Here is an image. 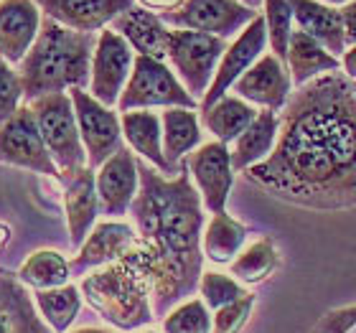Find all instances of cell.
Instances as JSON below:
<instances>
[{"instance_id": "6da1fadb", "label": "cell", "mask_w": 356, "mask_h": 333, "mask_svg": "<svg viewBox=\"0 0 356 333\" xmlns=\"http://www.w3.org/2000/svg\"><path fill=\"white\" fill-rule=\"evenodd\" d=\"M245 176L298 206H356V92L349 76L331 72L298 87L280 112L273 156Z\"/></svg>"}, {"instance_id": "7a4b0ae2", "label": "cell", "mask_w": 356, "mask_h": 333, "mask_svg": "<svg viewBox=\"0 0 356 333\" xmlns=\"http://www.w3.org/2000/svg\"><path fill=\"white\" fill-rule=\"evenodd\" d=\"M140 191L130 214L138 245L127 262L145 275L153 293V313L165 318L178 303L199 290L204 275V204L188 168L181 163L176 176H163L145 161H138Z\"/></svg>"}, {"instance_id": "3957f363", "label": "cell", "mask_w": 356, "mask_h": 333, "mask_svg": "<svg viewBox=\"0 0 356 333\" xmlns=\"http://www.w3.org/2000/svg\"><path fill=\"white\" fill-rule=\"evenodd\" d=\"M95 46L97 33H79L44 18L36 44L18 64L23 99L31 104L38 97L67 89H89Z\"/></svg>"}, {"instance_id": "277c9868", "label": "cell", "mask_w": 356, "mask_h": 333, "mask_svg": "<svg viewBox=\"0 0 356 333\" xmlns=\"http://www.w3.org/2000/svg\"><path fill=\"white\" fill-rule=\"evenodd\" d=\"M79 290L89 308L120 331H135L156 318L150 282L127 259L84 275Z\"/></svg>"}, {"instance_id": "5b68a950", "label": "cell", "mask_w": 356, "mask_h": 333, "mask_svg": "<svg viewBox=\"0 0 356 333\" xmlns=\"http://www.w3.org/2000/svg\"><path fill=\"white\" fill-rule=\"evenodd\" d=\"M31 110L36 115L38 130L44 135V143L51 153L54 163L61 173L79 170L87 165V150H84L79 125H76L74 102L69 92L38 97L31 102Z\"/></svg>"}, {"instance_id": "8992f818", "label": "cell", "mask_w": 356, "mask_h": 333, "mask_svg": "<svg viewBox=\"0 0 356 333\" xmlns=\"http://www.w3.org/2000/svg\"><path fill=\"white\" fill-rule=\"evenodd\" d=\"M153 107H186L196 110L199 102L193 99L186 87L178 82L176 72L168 67V61H158L150 56H135L133 74L127 79L125 92L120 95L118 110L133 112V110H153Z\"/></svg>"}, {"instance_id": "52a82bcc", "label": "cell", "mask_w": 356, "mask_h": 333, "mask_svg": "<svg viewBox=\"0 0 356 333\" xmlns=\"http://www.w3.org/2000/svg\"><path fill=\"white\" fill-rule=\"evenodd\" d=\"M227 41L199 31L173 29L171 44H168V64L176 72L178 82L184 84L186 92L201 104L204 95L211 87V79L216 74V67L227 51Z\"/></svg>"}, {"instance_id": "ba28073f", "label": "cell", "mask_w": 356, "mask_h": 333, "mask_svg": "<svg viewBox=\"0 0 356 333\" xmlns=\"http://www.w3.org/2000/svg\"><path fill=\"white\" fill-rule=\"evenodd\" d=\"M257 10L239 0H186L184 6L163 13V23L168 29L199 31L216 38H237L250 23L257 18Z\"/></svg>"}, {"instance_id": "9c48e42d", "label": "cell", "mask_w": 356, "mask_h": 333, "mask_svg": "<svg viewBox=\"0 0 356 333\" xmlns=\"http://www.w3.org/2000/svg\"><path fill=\"white\" fill-rule=\"evenodd\" d=\"M0 163L33 170L49 178L61 176V170L56 168L51 153L46 148L31 104H23L13 117L0 125Z\"/></svg>"}, {"instance_id": "30bf717a", "label": "cell", "mask_w": 356, "mask_h": 333, "mask_svg": "<svg viewBox=\"0 0 356 333\" xmlns=\"http://www.w3.org/2000/svg\"><path fill=\"white\" fill-rule=\"evenodd\" d=\"M69 97L74 102L76 125H79V135L87 150V165L97 170L122 148L125 138H122L120 115L112 107L97 102L87 89H69Z\"/></svg>"}, {"instance_id": "8fae6325", "label": "cell", "mask_w": 356, "mask_h": 333, "mask_svg": "<svg viewBox=\"0 0 356 333\" xmlns=\"http://www.w3.org/2000/svg\"><path fill=\"white\" fill-rule=\"evenodd\" d=\"M133 46L120 36L115 29H104L97 33L95 56H92V76H89V95L104 107H118L120 95L125 92L127 79L135 67Z\"/></svg>"}, {"instance_id": "7c38bea8", "label": "cell", "mask_w": 356, "mask_h": 333, "mask_svg": "<svg viewBox=\"0 0 356 333\" xmlns=\"http://www.w3.org/2000/svg\"><path fill=\"white\" fill-rule=\"evenodd\" d=\"M193 186L201 196V204L211 214H222L229 201L234 186V168H232V150L219 140L201 143L184 161Z\"/></svg>"}, {"instance_id": "4fadbf2b", "label": "cell", "mask_w": 356, "mask_h": 333, "mask_svg": "<svg viewBox=\"0 0 356 333\" xmlns=\"http://www.w3.org/2000/svg\"><path fill=\"white\" fill-rule=\"evenodd\" d=\"M267 26H265V15H257L250 26H247L242 33H239L224 51L219 67H216V74L211 79V87L201 99V112L209 110L214 102H219L224 95H229V89H234V84L239 82V76L245 74L247 69L254 67L260 56L267 49Z\"/></svg>"}, {"instance_id": "5bb4252c", "label": "cell", "mask_w": 356, "mask_h": 333, "mask_svg": "<svg viewBox=\"0 0 356 333\" xmlns=\"http://www.w3.org/2000/svg\"><path fill=\"white\" fill-rule=\"evenodd\" d=\"M232 92L260 110L282 112V107L288 104L290 95H293L288 64L277 59L273 51H265L254 67H250L239 76V82L234 84Z\"/></svg>"}, {"instance_id": "9a60e30c", "label": "cell", "mask_w": 356, "mask_h": 333, "mask_svg": "<svg viewBox=\"0 0 356 333\" xmlns=\"http://www.w3.org/2000/svg\"><path fill=\"white\" fill-rule=\"evenodd\" d=\"M95 176L99 211L110 219L125 216L140 191V170H138V158L133 156V150L122 145L107 163L95 170Z\"/></svg>"}, {"instance_id": "2e32d148", "label": "cell", "mask_w": 356, "mask_h": 333, "mask_svg": "<svg viewBox=\"0 0 356 333\" xmlns=\"http://www.w3.org/2000/svg\"><path fill=\"white\" fill-rule=\"evenodd\" d=\"M64 186V214H67L69 245L79 252L87 242L89 232L95 229L97 214H99V196H97V176L95 170L84 165L79 170H69L59 176Z\"/></svg>"}, {"instance_id": "e0dca14e", "label": "cell", "mask_w": 356, "mask_h": 333, "mask_svg": "<svg viewBox=\"0 0 356 333\" xmlns=\"http://www.w3.org/2000/svg\"><path fill=\"white\" fill-rule=\"evenodd\" d=\"M138 245V232L133 224L118 222H97L95 229L89 232L87 242L79 247L76 257L69 262L72 273L84 275L89 270H102L107 265H115L120 259H125Z\"/></svg>"}, {"instance_id": "ac0fdd59", "label": "cell", "mask_w": 356, "mask_h": 333, "mask_svg": "<svg viewBox=\"0 0 356 333\" xmlns=\"http://www.w3.org/2000/svg\"><path fill=\"white\" fill-rule=\"evenodd\" d=\"M44 18H51L64 29L79 33L104 31L115 18L130 10L135 0H33Z\"/></svg>"}, {"instance_id": "d6986e66", "label": "cell", "mask_w": 356, "mask_h": 333, "mask_svg": "<svg viewBox=\"0 0 356 333\" xmlns=\"http://www.w3.org/2000/svg\"><path fill=\"white\" fill-rule=\"evenodd\" d=\"M41 8L33 0H0V56L21 64L41 31Z\"/></svg>"}, {"instance_id": "ffe728a7", "label": "cell", "mask_w": 356, "mask_h": 333, "mask_svg": "<svg viewBox=\"0 0 356 333\" xmlns=\"http://www.w3.org/2000/svg\"><path fill=\"white\" fill-rule=\"evenodd\" d=\"M112 29L133 46V51L138 56L168 61V44H171L173 29H168L158 13H150L145 8L133 6L120 18H115Z\"/></svg>"}, {"instance_id": "44dd1931", "label": "cell", "mask_w": 356, "mask_h": 333, "mask_svg": "<svg viewBox=\"0 0 356 333\" xmlns=\"http://www.w3.org/2000/svg\"><path fill=\"white\" fill-rule=\"evenodd\" d=\"M0 333H54L18 275L0 270Z\"/></svg>"}, {"instance_id": "7402d4cb", "label": "cell", "mask_w": 356, "mask_h": 333, "mask_svg": "<svg viewBox=\"0 0 356 333\" xmlns=\"http://www.w3.org/2000/svg\"><path fill=\"white\" fill-rule=\"evenodd\" d=\"M120 122H122V138H125V143L130 145L133 153H138L145 163L158 168L163 176H176L163 153V122H161V115L150 110H133L122 112Z\"/></svg>"}, {"instance_id": "603a6c76", "label": "cell", "mask_w": 356, "mask_h": 333, "mask_svg": "<svg viewBox=\"0 0 356 333\" xmlns=\"http://www.w3.org/2000/svg\"><path fill=\"white\" fill-rule=\"evenodd\" d=\"M293 15H296L298 31L316 38L321 46H326L328 51L341 59L346 46V31H343L341 10L321 3V0H290Z\"/></svg>"}, {"instance_id": "cb8c5ba5", "label": "cell", "mask_w": 356, "mask_h": 333, "mask_svg": "<svg viewBox=\"0 0 356 333\" xmlns=\"http://www.w3.org/2000/svg\"><path fill=\"white\" fill-rule=\"evenodd\" d=\"M277 135H280V112L260 110L257 117L245 133L234 140L232 148V168L234 173H245L247 168L262 163L273 156L275 145H277Z\"/></svg>"}, {"instance_id": "d4e9b609", "label": "cell", "mask_w": 356, "mask_h": 333, "mask_svg": "<svg viewBox=\"0 0 356 333\" xmlns=\"http://www.w3.org/2000/svg\"><path fill=\"white\" fill-rule=\"evenodd\" d=\"M285 64H288L290 79H293L296 89L313 82V79H318V76L341 69V59L339 56H334L326 46H321L316 38H311L308 33L298 29L293 33V38H290L288 61Z\"/></svg>"}, {"instance_id": "484cf974", "label": "cell", "mask_w": 356, "mask_h": 333, "mask_svg": "<svg viewBox=\"0 0 356 333\" xmlns=\"http://www.w3.org/2000/svg\"><path fill=\"white\" fill-rule=\"evenodd\" d=\"M163 122V153L173 173L181 170V161L201 145V120L193 110L171 107L161 115Z\"/></svg>"}, {"instance_id": "4316f807", "label": "cell", "mask_w": 356, "mask_h": 333, "mask_svg": "<svg viewBox=\"0 0 356 333\" xmlns=\"http://www.w3.org/2000/svg\"><path fill=\"white\" fill-rule=\"evenodd\" d=\"M257 117L254 104L245 102L237 95H224L219 102H214L209 110L201 112V125L214 135V140L229 145L252 125Z\"/></svg>"}, {"instance_id": "83f0119b", "label": "cell", "mask_w": 356, "mask_h": 333, "mask_svg": "<svg viewBox=\"0 0 356 333\" xmlns=\"http://www.w3.org/2000/svg\"><path fill=\"white\" fill-rule=\"evenodd\" d=\"M245 224H239L227 211H222V214H211L209 224L204 227L201 250H204V257L211 259L214 265H232L239 257V252L245 250Z\"/></svg>"}, {"instance_id": "f1b7e54d", "label": "cell", "mask_w": 356, "mask_h": 333, "mask_svg": "<svg viewBox=\"0 0 356 333\" xmlns=\"http://www.w3.org/2000/svg\"><path fill=\"white\" fill-rule=\"evenodd\" d=\"M82 290L76 285H64L54 290H38L33 295V303L38 308V316L46 320V326L54 333H67L72 323L82 311Z\"/></svg>"}, {"instance_id": "f546056e", "label": "cell", "mask_w": 356, "mask_h": 333, "mask_svg": "<svg viewBox=\"0 0 356 333\" xmlns=\"http://www.w3.org/2000/svg\"><path fill=\"white\" fill-rule=\"evenodd\" d=\"M69 277H72V265L56 250H36L18 270V280L36 293L64 288L69 285Z\"/></svg>"}, {"instance_id": "4dcf8cb0", "label": "cell", "mask_w": 356, "mask_h": 333, "mask_svg": "<svg viewBox=\"0 0 356 333\" xmlns=\"http://www.w3.org/2000/svg\"><path fill=\"white\" fill-rule=\"evenodd\" d=\"M275 267H277V250L270 239L262 237L239 252V257L232 262L229 270L234 280L247 282V285H260L273 275Z\"/></svg>"}, {"instance_id": "1f68e13d", "label": "cell", "mask_w": 356, "mask_h": 333, "mask_svg": "<svg viewBox=\"0 0 356 333\" xmlns=\"http://www.w3.org/2000/svg\"><path fill=\"white\" fill-rule=\"evenodd\" d=\"M265 8V26H267V41H270V49L277 59L288 61V46L290 38L296 33V15H293V6L290 0H265L262 3Z\"/></svg>"}, {"instance_id": "d6a6232c", "label": "cell", "mask_w": 356, "mask_h": 333, "mask_svg": "<svg viewBox=\"0 0 356 333\" xmlns=\"http://www.w3.org/2000/svg\"><path fill=\"white\" fill-rule=\"evenodd\" d=\"M214 318L201 298H188L178 303L163 318V333H211Z\"/></svg>"}, {"instance_id": "836d02e7", "label": "cell", "mask_w": 356, "mask_h": 333, "mask_svg": "<svg viewBox=\"0 0 356 333\" xmlns=\"http://www.w3.org/2000/svg\"><path fill=\"white\" fill-rule=\"evenodd\" d=\"M199 295L207 303L209 311H222L224 305L234 303L239 298L247 295V290L242 288V282L234 280L232 275H224L219 270H207L199 280Z\"/></svg>"}, {"instance_id": "e575fe53", "label": "cell", "mask_w": 356, "mask_h": 333, "mask_svg": "<svg viewBox=\"0 0 356 333\" xmlns=\"http://www.w3.org/2000/svg\"><path fill=\"white\" fill-rule=\"evenodd\" d=\"M23 99V82L18 69H13V64H8L0 56V125L8 122L15 112L21 110Z\"/></svg>"}, {"instance_id": "d590c367", "label": "cell", "mask_w": 356, "mask_h": 333, "mask_svg": "<svg viewBox=\"0 0 356 333\" xmlns=\"http://www.w3.org/2000/svg\"><path fill=\"white\" fill-rule=\"evenodd\" d=\"M254 308V295L247 293L245 298H239L234 303L224 305L222 311L214 313V326L211 333H239L245 328V323L250 320V313Z\"/></svg>"}, {"instance_id": "8d00e7d4", "label": "cell", "mask_w": 356, "mask_h": 333, "mask_svg": "<svg viewBox=\"0 0 356 333\" xmlns=\"http://www.w3.org/2000/svg\"><path fill=\"white\" fill-rule=\"evenodd\" d=\"M354 331H356V305L326 313L318 320V326H316V333H354Z\"/></svg>"}, {"instance_id": "74e56055", "label": "cell", "mask_w": 356, "mask_h": 333, "mask_svg": "<svg viewBox=\"0 0 356 333\" xmlns=\"http://www.w3.org/2000/svg\"><path fill=\"white\" fill-rule=\"evenodd\" d=\"M343 18V31H346V46L356 44V0H351L349 6L341 8Z\"/></svg>"}, {"instance_id": "f35d334b", "label": "cell", "mask_w": 356, "mask_h": 333, "mask_svg": "<svg viewBox=\"0 0 356 333\" xmlns=\"http://www.w3.org/2000/svg\"><path fill=\"white\" fill-rule=\"evenodd\" d=\"M184 3L186 0H138V6L150 10V13H158V15L173 13V10H178Z\"/></svg>"}, {"instance_id": "ab89813d", "label": "cell", "mask_w": 356, "mask_h": 333, "mask_svg": "<svg viewBox=\"0 0 356 333\" xmlns=\"http://www.w3.org/2000/svg\"><path fill=\"white\" fill-rule=\"evenodd\" d=\"M341 72L349 76L351 82H356V44L349 46L341 56Z\"/></svg>"}, {"instance_id": "60d3db41", "label": "cell", "mask_w": 356, "mask_h": 333, "mask_svg": "<svg viewBox=\"0 0 356 333\" xmlns=\"http://www.w3.org/2000/svg\"><path fill=\"white\" fill-rule=\"evenodd\" d=\"M8 242H10V227H8V224H0V252L6 250Z\"/></svg>"}, {"instance_id": "b9f144b4", "label": "cell", "mask_w": 356, "mask_h": 333, "mask_svg": "<svg viewBox=\"0 0 356 333\" xmlns=\"http://www.w3.org/2000/svg\"><path fill=\"white\" fill-rule=\"evenodd\" d=\"M67 333H112L107 328H92V326H84V328H76V331H67Z\"/></svg>"}, {"instance_id": "7bdbcfd3", "label": "cell", "mask_w": 356, "mask_h": 333, "mask_svg": "<svg viewBox=\"0 0 356 333\" xmlns=\"http://www.w3.org/2000/svg\"><path fill=\"white\" fill-rule=\"evenodd\" d=\"M321 3H326V6H331V8H339V6H349L351 0H321Z\"/></svg>"}, {"instance_id": "ee69618b", "label": "cell", "mask_w": 356, "mask_h": 333, "mask_svg": "<svg viewBox=\"0 0 356 333\" xmlns=\"http://www.w3.org/2000/svg\"><path fill=\"white\" fill-rule=\"evenodd\" d=\"M239 3H245V6H250V8H254V10H257V6H262L265 0H239Z\"/></svg>"}, {"instance_id": "f6af8a7d", "label": "cell", "mask_w": 356, "mask_h": 333, "mask_svg": "<svg viewBox=\"0 0 356 333\" xmlns=\"http://www.w3.org/2000/svg\"><path fill=\"white\" fill-rule=\"evenodd\" d=\"M140 333H161V331H140Z\"/></svg>"}, {"instance_id": "bcb514c9", "label": "cell", "mask_w": 356, "mask_h": 333, "mask_svg": "<svg viewBox=\"0 0 356 333\" xmlns=\"http://www.w3.org/2000/svg\"><path fill=\"white\" fill-rule=\"evenodd\" d=\"M354 92H356V82H354Z\"/></svg>"}, {"instance_id": "7dc6e473", "label": "cell", "mask_w": 356, "mask_h": 333, "mask_svg": "<svg viewBox=\"0 0 356 333\" xmlns=\"http://www.w3.org/2000/svg\"><path fill=\"white\" fill-rule=\"evenodd\" d=\"M313 333H316V331H313Z\"/></svg>"}, {"instance_id": "c3c4849f", "label": "cell", "mask_w": 356, "mask_h": 333, "mask_svg": "<svg viewBox=\"0 0 356 333\" xmlns=\"http://www.w3.org/2000/svg\"><path fill=\"white\" fill-rule=\"evenodd\" d=\"M354 333H356V331H354Z\"/></svg>"}]
</instances>
